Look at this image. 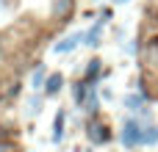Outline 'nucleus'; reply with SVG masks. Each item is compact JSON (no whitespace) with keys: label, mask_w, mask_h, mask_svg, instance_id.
Here are the masks:
<instances>
[{"label":"nucleus","mask_w":158,"mask_h":152,"mask_svg":"<svg viewBox=\"0 0 158 152\" xmlns=\"http://www.w3.org/2000/svg\"><path fill=\"white\" fill-rule=\"evenodd\" d=\"M125 105H128L131 111H139V108H142V97H136V94H131V97L125 100Z\"/></svg>","instance_id":"6e6552de"},{"label":"nucleus","mask_w":158,"mask_h":152,"mask_svg":"<svg viewBox=\"0 0 158 152\" xmlns=\"http://www.w3.org/2000/svg\"><path fill=\"white\" fill-rule=\"evenodd\" d=\"M158 141V127H144V144H156Z\"/></svg>","instance_id":"0eeeda50"},{"label":"nucleus","mask_w":158,"mask_h":152,"mask_svg":"<svg viewBox=\"0 0 158 152\" xmlns=\"http://www.w3.org/2000/svg\"><path fill=\"white\" fill-rule=\"evenodd\" d=\"M42 80H44V69H36L33 72V86H42Z\"/></svg>","instance_id":"9d476101"},{"label":"nucleus","mask_w":158,"mask_h":152,"mask_svg":"<svg viewBox=\"0 0 158 152\" xmlns=\"http://www.w3.org/2000/svg\"><path fill=\"white\" fill-rule=\"evenodd\" d=\"M83 39H86L83 33H69L67 39H61V42L53 47V53H56V55H61V53H69V50H75V47H78V42H83Z\"/></svg>","instance_id":"f03ea898"},{"label":"nucleus","mask_w":158,"mask_h":152,"mask_svg":"<svg viewBox=\"0 0 158 152\" xmlns=\"http://www.w3.org/2000/svg\"><path fill=\"white\" fill-rule=\"evenodd\" d=\"M114 3H128V0H114Z\"/></svg>","instance_id":"ddd939ff"},{"label":"nucleus","mask_w":158,"mask_h":152,"mask_svg":"<svg viewBox=\"0 0 158 152\" xmlns=\"http://www.w3.org/2000/svg\"><path fill=\"white\" fill-rule=\"evenodd\" d=\"M61 83H64V80H61V75H50V78H47V86H44V91H47V94H56V91L61 89Z\"/></svg>","instance_id":"39448f33"},{"label":"nucleus","mask_w":158,"mask_h":152,"mask_svg":"<svg viewBox=\"0 0 158 152\" xmlns=\"http://www.w3.org/2000/svg\"><path fill=\"white\" fill-rule=\"evenodd\" d=\"M89 138H92L94 144H103V141H108V133H106L103 125H92V127H89Z\"/></svg>","instance_id":"7ed1b4c3"},{"label":"nucleus","mask_w":158,"mask_h":152,"mask_svg":"<svg viewBox=\"0 0 158 152\" xmlns=\"http://www.w3.org/2000/svg\"><path fill=\"white\" fill-rule=\"evenodd\" d=\"M122 144L125 147H139V144H144V130H142V125L139 122H125V130H122Z\"/></svg>","instance_id":"f257e3e1"},{"label":"nucleus","mask_w":158,"mask_h":152,"mask_svg":"<svg viewBox=\"0 0 158 152\" xmlns=\"http://www.w3.org/2000/svg\"><path fill=\"white\" fill-rule=\"evenodd\" d=\"M97 69H100V61H92V64H89V78H94Z\"/></svg>","instance_id":"9b49d317"},{"label":"nucleus","mask_w":158,"mask_h":152,"mask_svg":"<svg viewBox=\"0 0 158 152\" xmlns=\"http://www.w3.org/2000/svg\"><path fill=\"white\" fill-rule=\"evenodd\" d=\"M0 152H8V147H6V144H0Z\"/></svg>","instance_id":"f8f14e48"},{"label":"nucleus","mask_w":158,"mask_h":152,"mask_svg":"<svg viewBox=\"0 0 158 152\" xmlns=\"http://www.w3.org/2000/svg\"><path fill=\"white\" fill-rule=\"evenodd\" d=\"M100 28H103V22H97V25L86 33V44H89V47H97V44H100Z\"/></svg>","instance_id":"20e7f679"},{"label":"nucleus","mask_w":158,"mask_h":152,"mask_svg":"<svg viewBox=\"0 0 158 152\" xmlns=\"http://www.w3.org/2000/svg\"><path fill=\"white\" fill-rule=\"evenodd\" d=\"M61 136H64V114L56 116V125H53V141H61Z\"/></svg>","instance_id":"423d86ee"},{"label":"nucleus","mask_w":158,"mask_h":152,"mask_svg":"<svg viewBox=\"0 0 158 152\" xmlns=\"http://www.w3.org/2000/svg\"><path fill=\"white\" fill-rule=\"evenodd\" d=\"M56 11H58L61 17H67V14H69V0H61V6L56 3Z\"/></svg>","instance_id":"1a4fd4ad"}]
</instances>
